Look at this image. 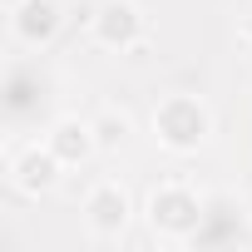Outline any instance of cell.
Instances as JSON below:
<instances>
[{
	"instance_id": "6da1fadb",
	"label": "cell",
	"mask_w": 252,
	"mask_h": 252,
	"mask_svg": "<svg viewBox=\"0 0 252 252\" xmlns=\"http://www.w3.org/2000/svg\"><path fill=\"white\" fill-rule=\"evenodd\" d=\"M154 134H158V144L173 149V154H198V149L208 144V134H213V114H208V104L193 99V94H168V99L154 109Z\"/></svg>"
},
{
	"instance_id": "7a4b0ae2",
	"label": "cell",
	"mask_w": 252,
	"mask_h": 252,
	"mask_svg": "<svg viewBox=\"0 0 252 252\" xmlns=\"http://www.w3.org/2000/svg\"><path fill=\"white\" fill-rule=\"evenodd\" d=\"M149 222H154L158 237H188V232L203 222V203H198V193L183 188V183L154 188V198H149Z\"/></svg>"
},
{
	"instance_id": "3957f363",
	"label": "cell",
	"mask_w": 252,
	"mask_h": 252,
	"mask_svg": "<svg viewBox=\"0 0 252 252\" xmlns=\"http://www.w3.org/2000/svg\"><path fill=\"white\" fill-rule=\"evenodd\" d=\"M129 218H134V203H129V188H124V183L104 178V183L89 188V198H84V222H89L94 237H119L124 227H129Z\"/></svg>"
},
{
	"instance_id": "277c9868",
	"label": "cell",
	"mask_w": 252,
	"mask_h": 252,
	"mask_svg": "<svg viewBox=\"0 0 252 252\" xmlns=\"http://www.w3.org/2000/svg\"><path fill=\"white\" fill-rule=\"evenodd\" d=\"M94 40L104 50H134L144 40V10L134 0H109V5L94 15Z\"/></svg>"
},
{
	"instance_id": "5b68a950",
	"label": "cell",
	"mask_w": 252,
	"mask_h": 252,
	"mask_svg": "<svg viewBox=\"0 0 252 252\" xmlns=\"http://www.w3.org/2000/svg\"><path fill=\"white\" fill-rule=\"evenodd\" d=\"M60 25H64L60 0H20L15 15H10V35H15L20 45H30V50L50 45V40L60 35Z\"/></svg>"
},
{
	"instance_id": "8992f818",
	"label": "cell",
	"mask_w": 252,
	"mask_h": 252,
	"mask_svg": "<svg viewBox=\"0 0 252 252\" xmlns=\"http://www.w3.org/2000/svg\"><path fill=\"white\" fill-rule=\"evenodd\" d=\"M45 144L55 149V158L64 163V168H74V163H84L94 149H99V134H94V119H60L55 129L45 134Z\"/></svg>"
},
{
	"instance_id": "52a82bcc",
	"label": "cell",
	"mask_w": 252,
	"mask_h": 252,
	"mask_svg": "<svg viewBox=\"0 0 252 252\" xmlns=\"http://www.w3.org/2000/svg\"><path fill=\"white\" fill-rule=\"evenodd\" d=\"M60 158H55V149L45 144V149H25L15 163H10V178H15V188L20 193H50L55 183H60Z\"/></svg>"
},
{
	"instance_id": "ba28073f",
	"label": "cell",
	"mask_w": 252,
	"mask_h": 252,
	"mask_svg": "<svg viewBox=\"0 0 252 252\" xmlns=\"http://www.w3.org/2000/svg\"><path fill=\"white\" fill-rule=\"evenodd\" d=\"M94 134H99V149H119L124 134H129V119H124V114H99L94 119Z\"/></svg>"
},
{
	"instance_id": "9c48e42d",
	"label": "cell",
	"mask_w": 252,
	"mask_h": 252,
	"mask_svg": "<svg viewBox=\"0 0 252 252\" xmlns=\"http://www.w3.org/2000/svg\"><path fill=\"white\" fill-rule=\"evenodd\" d=\"M242 40H247V45H252V10H247V15H242Z\"/></svg>"
}]
</instances>
